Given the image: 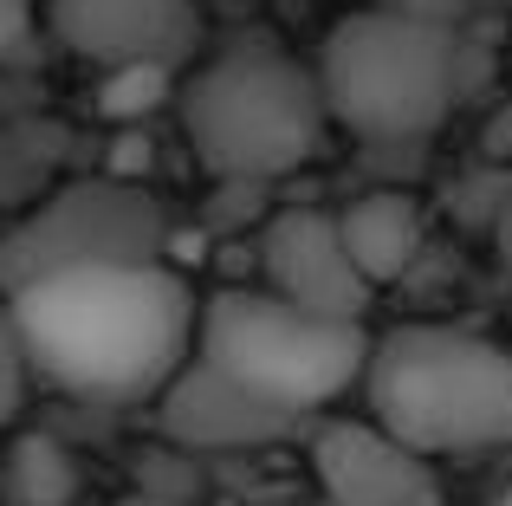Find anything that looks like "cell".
Here are the masks:
<instances>
[{
	"instance_id": "1",
	"label": "cell",
	"mask_w": 512,
	"mask_h": 506,
	"mask_svg": "<svg viewBox=\"0 0 512 506\" xmlns=\"http://www.w3.org/2000/svg\"><path fill=\"white\" fill-rule=\"evenodd\" d=\"M26 370L78 403H156L195 357L201 299L169 260L65 266L0 292Z\"/></svg>"
},
{
	"instance_id": "2",
	"label": "cell",
	"mask_w": 512,
	"mask_h": 506,
	"mask_svg": "<svg viewBox=\"0 0 512 506\" xmlns=\"http://www.w3.org/2000/svg\"><path fill=\"white\" fill-rule=\"evenodd\" d=\"M175 111L195 163L221 182H279L331 137L318 72L260 26L201 52L175 85Z\"/></svg>"
},
{
	"instance_id": "3",
	"label": "cell",
	"mask_w": 512,
	"mask_h": 506,
	"mask_svg": "<svg viewBox=\"0 0 512 506\" xmlns=\"http://www.w3.org/2000/svg\"><path fill=\"white\" fill-rule=\"evenodd\" d=\"M363 409L422 461L512 448V351L467 325H389L370 338Z\"/></svg>"
},
{
	"instance_id": "4",
	"label": "cell",
	"mask_w": 512,
	"mask_h": 506,
	"mask_svg": "<svg viewBox=\"0 0 512 506\" xmlns=\"http://www.w3.org/2000/svg\"><path fill=\"white\" fill-rule=\"evenodd\" d=\"M331 130L357 143H428L467 98V46L454 20L357 7L331 20L312 59Z\"/></svg>"
},
{
	"instance_id": "5",
	"label": "cell",
	"mask_w": 512,
	"mask_h": 506,
	"mask_svg": "<svg viewBox=\"0 0 512 506\" xmlns=\"http://www.w3.org/2000/svg\"><path fill=\"white\" fill-rule=\"evenodd\" d=\"M195 357L214 364L227 383L260 396L266 409L286 416H318L363 390L370 370V331L357 318H325L305 305L279 299L266 286H221L201 299Z\"/></svg>"
},
{
	"instance_id": "6",
	"label": "cell",
	"mask_w": 512,
	"mask_h": 506,
	"mask_svg": "<svg viewBox=\"0 0 512 506\" xmlns=\"http://www.w3.org/2000/svg\"><path fill=\"white\" fill-rule=\"evenodd\" d=\"M169 208L130 176H85L52 189L33 215L0 234V292L65 266H111V260H163Z\"/></svg>"
},
{
	"instance_id": "7",
	"label": "cell",
	"mask_w": 512,
	"mask_h": 506,
	"mask_svg": "<svg viewBox=\"0 0 512 506\" xmlns=\"http://www.w3.org/2000/svg\"><path fill=\"white\" fill-rule=\"evenodd\" d=\"M46 33L98 72L117 65H195L201 52V0H46Z\"/></svg>"
},
{
	"instance_id": "8",
	"label": "cell",
	"mask_w": 512,
	"mask_h": 506,
	"mask_svg": "<svg viewBox=\"0 0 512 506\" xmlns=\"http://www.w3.org/2000/svg\"><path fill=\"white\" fill-rule=\"evenodd\" d=\"M260 266H266V292L305 305V312L363 318V305H370V279L357 273L338 215H325V208L273 215V228L260 234Z\"/></svg>"
},
{
	"instance_id": "9",
	"label": "cell",
	"mask_w": 512,
	"mask_h": 506,
	"mask_svg": "<svg viewBox=\"0 0 512 506\" xmlns=\"http://www.w3.org/2000/svg\"><path fill=\"white\" fill-rule=\"evenodd\" d=\"M312 468L331 506H441L435 468L396 435L363 422H325L312 435Z\"/></svg>"
},
{
	"instance_id": "10",
	"label": "cell",
	"mask_w": 512,
	"mask_h": 506,
	"mask_svg": "<svg viewBox=\"0 0 512 506\" xmlns=\"http://www.w3.org/2000/svg\"><path fill=\"white\" fill-rule=\"evenodd\" d=\"M156 403H163V435L182 442V448H260V442L299 435V416L266 409L260 396L227 383L221 370L201 364V357H188L182 377H175Z\"/></svg>"
},
{
	"instance_id": "11",
	"label": "cell",
	"mask_w": 512,
	"mask_h": 506,
	"mask_svg": "<svg viewBox=\"0 0 512 506\" xmlns=\"http://www.w3.org/2000/svg\"><path fill=\"white\" fill-rule=\"evenodd\" d=\"M338 228H344V247H350V260H357V273L370 279V292L389 286V279H402L428 253V215H422V202L402 195V189L357 195L338 215Z\"/></svg>"
},
{
	"instance_id": "12",
	"label": "cell",
	"mask_w": 512,
	"mask_h": 506,
	"mask_svg": "<svg viewBox=\"0 0 512 506\" xmlns=\"http://www.w3.org/2000/svg\"><path fill=\"white\" fill-rule=\"evenodd\" d=\"M175 98V72L169 65H117V72L98 78V111L111 124H137V117L163 111Z\"/></svg>"
},
{
	"instance_id": "13",
	"label": "cell",
	"mask_w": 512,
	"mask_h": 506,
	"mask_svg": "<svg viewBox=\"0 0 512 506\" xmlns=\"http://www.w3.org/2000/svg\"><path fill=\"white\" fill-rule=\"evenodd\" d=\"M13 494L26 506H59L72 494V455H59L52 442H20V455H13Z\"/></svg>"
},
{
	"instance_id": "14",
	"label": "cell",
	"mask_w": 512,
	"mask_h": 506,
	"mask_svg": "<svg viewBox=\"0 0 512 506\" xmlns=\"http://www.w3.org/2000/svg\"><path fill=\"white\" fill-rule=\"evenodd\" d=\"M26 351H20V331H13V312L7 299H0V429H13V416H20L26 403Z\"/></svg>"
},
{
	"instance_id": "15",
	"label": "cell",
	"mask_w": 512,
	"mask_h": 506,
	"mask_svg": "<svg viewBox=\"0 0 512 506\" xmlns=\"http://www.w3.org/2000/svg\"><path fill=\"white\" fill-rule=\"evenodd\" d=\"M26 33H33V0H0V59L26 46Z\"/></svg>"
},
{
	"instance_id": "16",
	"label": "cell",
	"mask_w": 512,
	"mask_h": 506,
	"mask_svg": "<svg viewBox=\"0 0 512 506\" xmlns=\"http://www.w3.org/2000/svg\"><path fill=\"white\" fill-rule=\"evenodd\" d=\"M376 7H396V13H422V20H454L461 0H376Z\"/></svg>"
},
{
	"instance_id": "17",
	"label": "cell",
	"mask_w": 512,
	"mask_h": 506,
	"mask_svg": "<svg viewBox=\"0 0 512 506\" xmlns=\"http://www.w3.org/2000/svg\"><path fill=\"white\" fill-rule=\"evenodd\" d=\"M111 506H188V500H169V494H124V500H111Z\"/></svg>"
},
{
	"instance_id": "18",
	"label": "cell",
	"mask_w": 512,
	"mask_h": 506,
	"mask_svg": "<svg viewBox=\"0 0 512 506\" xmlns=\"http://www.w3.org/2000/svg\"><path fill=\"white\" fill-rule=\"evenodd\" d=\"M500 260H506V279H512V202H506V215H500Z\"/></svg>"
},
{
	"instance_id": "19",
	"label": "cell",
	"mask_w": 512,
	"mask_h": 506,
	"mask_svg": "<svg viewBox=\"0 0 512 506\" xmlns=\"http://www.w3.org/2000/svg\"><path fill=\"white\" fill-rule=\"evenodd\" d=\"M493 506H512V487H506V494H500V500H493Z\"/></svg>"
},
{
	"instance_id": "20",
	"label": "cell",
	"mask_w": 512,
	"mask_h": 506,
	"mask_svg": "<svg viewBox=\"0 0 512 506\" xmlns=\"http://www.w3.org/2000/svg\"><path fill=\"white\" fill-rule=\"evenodd\" d=\"M506 59H512V46H506Z\"/></svg>"
}]
</instances>
